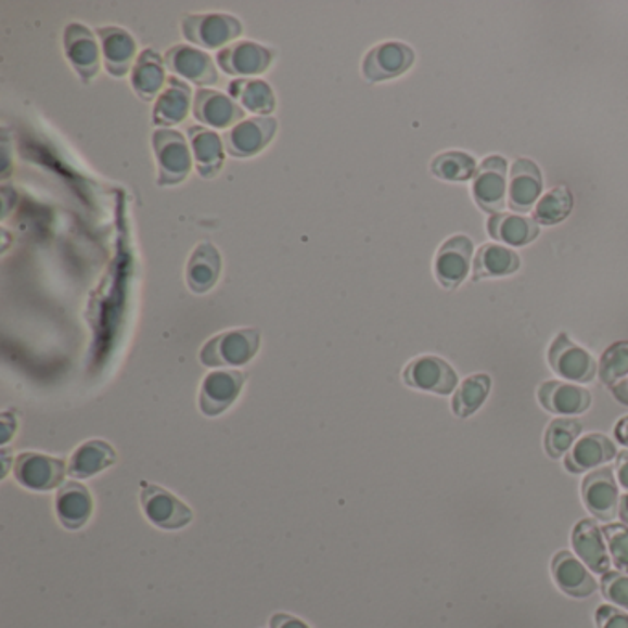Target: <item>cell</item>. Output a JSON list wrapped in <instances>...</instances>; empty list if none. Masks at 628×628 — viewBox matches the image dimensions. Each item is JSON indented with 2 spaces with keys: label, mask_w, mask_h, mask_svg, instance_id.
Returning <instances> with one entry per match:
<instances>
[{
  "label": "cell",
  "mask_w": 628,
  "mask_h": 628,
  "mask_svg": "<svg viewBox=\"0 0 628 628\" xmlns=\"http://www.w3.org/2000/svg\"><path fill=\"white\" fill-rule=\"evenodd\" d=\"M260 347V332L257 329L229 330L213 337L202 348L203 366L239 367L249 363Z\"/></svg>",
  "instance_id": "6da1fadb"
},
{
  "label": "cell",
  "mask_w": 628,
  "mask_h": 628,
  "mask_svg": "<svg viewBox=\"0 0 628 628\" xmlns=\"http://www.w3.org/2000/svg\"><path fill=\"white\" fill-rule=\"evenodd\" d=\"M152 141L155 159L159 166L157 183L161 187H170L184 181L192 170V155L183 134L176 129H157L153 133Z\"/></svg>",
  "instance_id": "7a4b0ae2"
},
{
  "label": "cell",
  "mask_w": 628,
  "mask_h": 628,
  "mask_svg": "<svg viewBox=\"0 0 628 628\" xmlns=\"http://www.w3.org/2000/svg\"><path fill=\"white\" fill-rule=\"evenodd\" d=\"M183 36L190 43L203 49H220L223 44L239 39L244 31L240 18L227 13H205V15H187L181 23Z\"/></svg>",
  "instance_id": "3957f363"
},
{
  "label": "cell",
  "mask_w": 628,
  "mask_h": 628,
  "mask_svg": "<svg viewBox=\"0 0 628 628\" xmlns=\"http://www.w3.org/2000/svg\"><path fill=\"white\" fill-rule=\"evenodd\" d=\"M548 361L553 372L569 382L588 384L598 376V361L588 350L572 342L566 332H561L549 345Z\"/></svg>",
  "instance_id": "277c9868"
},
{
  "label": "cell",
  "mask_w": 628,
  "mask_h": 628,
  "mask_svg": "<svg viewBox=\"0 0 628 628\" xmlns=\"http://www.w3.org/2000/svg\"><path fill=\"white\" fill-rule=\"evenodd\" d=\"M507 161L501 155H488L477 166L472 181V195L485 213L500 214L507 205Z\"/></svg>",
  "instance_id": "5b68a950"
},
{
  "label": "cell",
  "mask_w": 628,
  "mask_h": 628,
  "mask_svg": "<svg viewBox=\"0 0 628 628\" xmlns=\"http://www.w3.org/2000/svg\"><path fill=\"white\" fill-rule=\"evenodd\" d=\"M142 511L153 525L166 531L183 529L192 522L194 514L178 496L170 495L166 488L152 483H141Z\"/></svg>",
  "instance_id": "8992f818"
},
{
  "label": "cell",
  "mask_w": 628,
  "mask_h": 628,
  "mask_svg": "<svg viewBox=\"0 0 628 628\" xmlns=\"http://www.w3.org/2000/svg\"><path fill=\"white\" fill-rule=\"evenodd\" d=\"M403 384L435 395H450L458 387V372L439 356H421L409 361L402 372Z\"/></svg>",
  "instance_id": "52a82bcc"
},
{
  "label": "cell",
  "mask_w": 628,
  "mask_h": 628,
  "mask_svg": "<svg viewBox=\"0 0 628 628\" xmlns=\"http://www.w3.org/2000/svg\"><path fill=\"white\" fill-rule=\"evenodd\" d=\"M580 496L593 518L612 522L619 514V488L612 469H598L582 479Z\"/></svg>",
  "instance_id": "ba28073f"
},
{
  "label": "cell",
  "mask_w": 628,
  "mask_h": 628,
  "mask_svg": "<svg viewBox=\"0 0 628 628\" xmlns=\"http://www.w3.org/2000/svg\"><path fill=\"white\" fill-rule=\"evenodd\" d=\"M413 62H415V52L411 47L397 43V41H387V43L376 44L374 49L367 52L361 71L367 81L379 84V81L393 80L408 73Z\"/></svg>",
  "instance_id": "9c48e42d"
},
{
  "label": "cell",
  "mask_w": 628,
  "mask_h": 628,
  "mask_svg": "<svg viewBox=\"0 0 628 628\" xmlns=\"http://www.w3.org/2000/svg\"><path fill=\"white\" fill-rule=\"evenodd\" d=\"M472 253L474 242L464 234H456L440 245L434 266L440 286L451 292L463 284L470 273V262H474Z\"/></svg>",
  "instance_id": "30bf717a"
},
{
  "label": "cell",
  "mask_w": 628,
  "mask_h": 628,
  "mask_svg": "<svg viewBox=\"0 0 628 628\" xmlns=\"http://www.w3.org/2000/svg\"><path fill=\"white\" fill-rule=\"evenodd\" d=\"M13 474L23 487L47 492L60 487L65 479V463L62 459L50 458L36 451H25L15 459Z\"/></svg>",
  "instance_id": "8fae6325"
},
{
  "label": "cell",
  "mask_w": 628,
  "mask_h": 628,
  "mask_svg": "<svg viewBox=\"0 0 628 628\" xmlns=\"http://www.w3.org/2000/svg\"><path fill=\"white\" fill-rule=\"evenodd\" d=\"M277 133V120L273 116H257L245 123L236 124L223 134V144L232 157L247 159L262 152Z\"/></svg>",
  "instance_id": "7c38bea8"
},
{
  "label": "cell",
  "mask_w": 628,
  "mask_h": 628,
  "mask_svg": "<svg viewBox=\"0 0 628 628\" xmlns=\"http://www.w3.org/2000/svg\"><path fill=\"white\" fill-rule=\"evenodd\" d=\"M542 171L531 159L514 161L509 174V192L507 202L514 213L527 214L535 210L540 194H542Z\"/></svg>",
  "instance_id": "4fadbf2b"
},
{
  "label": "cell",
  "mask_w": 628,
  "mask_h": 628,
  "mask_svg": "<svg viewBox=\"0 0 628 628\" xmlns=\"http://www.w3.org/2000/svg\"><path fill=\"white\" fill-rule=\"evenodd\" d=\"M245 374L240 371L210 372L200 390V409L203 415L218 416L236 402L244 387Z\"/></svg>",
  "instance_id": "5bb4252c"
},
{
  "label": "cell",
  "mask_w": 628,
  "mask_h": 628,
  "mask_svg": "<svg viewBox=\"0 0 628 628\" xmlns=\"http://www.w3.org/2000/svg\"><path fill=\"white\" fill-rule=\"evenodd\" d=\"M65 54L84 84H91L100 71V52L92 31L80 23H71L63 34Z\"/></svg>",
  "instance_id": "9a60e30c"
},
{
  "label": "cell",
  "mask_w": 628,
  "mask_h": 628,
  "mask_svg": "<svg viewBox=\"0 0 628 628\" xmlns=\"http://www.w3.org/2000/svg\"><path fill=\"white\" fill-rule=\"evenodd\" d=\"M538 400L553 415H582L592 406L590 390L561 380H549L538 387Z\"/></svg>",
  "instance_id": "2e32d148"
},
{
  "label": "cell",
  "mask_w": 628,
  "mask_h": 628,
  "mask_svg": "<svg viewBox=\"0 0 628 628\" xmlns=\"http://www.w3.org/2000/svg\"><path fill=\"white\" fill-rule=\"evenodd\" d=\"M274 50L253 41H236L220 50L218 65L231 76H255L268 71L273 62Z\"/></svg>",
  "instance_id": "e0dca14e"
},
{
  "label": "cell",
  "mask_w": 628,
  "mask_h": 628,
  "mask_svg": "<svg viewBox=\"0 0 628 628\" xmlns=\"http://www.w3.org/2000/svg\"><path fill=\"white\" fill-rule=\"evenodd\" d=\"M168 71L197 86H214L220 80L210 55L187 44H176L165 54Z\"/></svg>",
  "instance_id": "ac0fdd59"
},
{
  "label": "cell",
  "mask_w": 628,
  "mask_h": 628,
  "mask_svg": "<svg viewBox=\"0 0 628 628\" xmlns=\"http://www.w3.org/2000/svg\"><path fill=\"white\" fill-rule=\"evenodd\" d=\"M551 575H553L559 590L569 598H590L598 590V582L593 579V575L588 572V567L569 551H559L553 556Z\"/></svg>",
  "instance_id": "d6986e66"
},
{
  "label": "cell",
  "mask_w": 628,
  "mask_h": 628,
  "mask_svg": "<svg viewBox=\"0 0 628 628\" xmlns=\"http://www.w3.org/2000/svg\"><path fill=\"white\" fill-rule=\"evenodd\" d=\"M572 546L586 567L593 574H608L612 559L604 535L593 520H580L572 533Z\"/></svg>",
  "instance_id": "ffe728a7"
},
{
  "label": "cell",
  "mask_w": 628,
  "mask_h": 628,
  "mask_svg": "<svg viewBox=\"0 0 628 628\" xmlns=\"http://www.w3.org/2000/svg\"><path fill=\"white\" fill-rule=\"evenodd\" d=\"M244 110L232 98L213 91L197 89L194 98L195 120L207 124L210 128H231L244 118Z\"/></svg>",
  "instance_id": "44dd1931"
},
{
  "label": "cell",
  "mask_w": 628,
  "mask_h": 628,
  "mask_svg": "<svg viewBox=\"0 0 628 628\" xmlns=\"http://www.w3.org/2000/svg\"><path fill=\"white\" fill-rule=\"evenodd\" d=\"M616 446L606 435L588 434L575 443L564 458V469L572 474H585L598 470L601 464L616 458Z\"/></svg>",
  "instance_id": "7402d4cb"
},
{
  "label": "cell",
  "mask_w": 628,
  "mask_h": 628,
  "mask_svg": "<svg viewBox=\"0 0 628 628\" xmlns=\"http://www.w3.org/2000/svg\"><path fill=\"white\" fill-rule=\"evenodd\" d=\"M97 36L102 44L107 73L116 78L126 76L137 54V43L131 34L116 26H104V28H98Z\"/></svg>",
  "instance_id": "603a6c76"
},
{
  "label": "cell",
  "mask_w": 628,
  "mask_h": 628,
  "mask_svg": "<svg viewBox=\"0 0 628 628\" xmlns=\"http://www.w3.org/2000/svg\"><path fill=\"white\" fill-rule=\"evenodd\" d=\"M190 102L192 91L189 84L179 80L178 76H170L153 107V124L163 128L178 126L189 116Z\"/></svg>",
  "instance_id": "cb8c5ba5"
},
{
  "label": "cell",
  "mask_w": 628,
  "mask_h": 628,
  "mask_svg": "<svg viewBox=\"0 0 628 628\" xmlns=\"http://www.w3.org/2000/svg\"><path fill=\"white\" fill-rule=\"evenodd\" d=\"M221 257L210 242H202L187 264V284L194 293H207L220 279Z\"/></svg>",
  "instance_id": "d4e9b609"
},
{
  "label": "cell",
  "mask_w": 628,
  "mask_h": 628,
  "mask_svg": "<svg viewBox=\"0 0 628 628\" xmlns=\"http://www.w3.org/2000/svg\"><path fill=\"white\" fill-rule=\"evenodd\" d=\"M55 513L63 527L76 531L92 514V496L80 483H67L55 496Z\"/></svg>",
  "instance_id": "484cf974"
},
{
  "label": "cell",
  "mask_w": 628,
  "mask_h": 628,
  "mask_svg": "<svg viewBox=\"0 0 628 628\" xmlns=\"http://www.w3.org/2000/svg\"><path fill=\"white\" fill-rule=\"evenodd\" d=\"M190 144L194 152L195 168L203 179H213L223 166V146L220 134L213 129L192 126L189 128Z\"/></svg>",
  "instance_id": "4316f807"
},
{
  "label": "cell",
  "mask_w": 628,
  "mask_h": 628,
  "mask_svg": "<svg viewBox=\"0 0 628 628\" xmlns=\"http://www.w3.org/2000/svg\"><path fill=\"white\" fill-rule=\"evenodd\" d=\"M487 229L490 239L514 247L531 244L540 234L537 221L520 214H495L488 218Z\"/></svg>",
  "instance_id": "83f0119b"
},
{
  "label": "cell",
  "mask_w": 628,
  "mask_h": 628,
  "mask_svg": "<svg viewBox=\"0 0 628 628\" xmlns=\"http://www.w3.org/2000/svg\"><path fill=\"white\" fill-rule=\"evenodd\" d=\"M520 269V255L505 245L485 244L477 249L472 268V281L507 277L516 273Z\"/></svg>",
  "instance_id": "f1b7e54d"
},
{
  "label": "cell",
  "mask_w": 628,
  "mask_h": 628,
  "mask_svg": "<svg viewBox=\"0 0 628 628\" xmlns=\"http://www.w3.org/2000/svg\"><path fill=\"white\" fill-rule=\"evenodd\" d=\"M116 463V451L105 440H87L74 451L68 474L76 479H87L97 476L102 470L110 469Z\"/></svg>",
  "instance_id": "f546056e"
},
{
  "label": "cell",
  "mask_w": 628,
  "mask_h": 628,
  "mask_svg": "<svg viewBox=\"0 0 628 628\" xmlns=\"http://www.w3.org/2000/svg\"><path fill=\"white\" fill-rule=\"evenodd\" d=\"M165 81L168 80H166L165 67H163L161 55L153 49L142 50L139 57H137V62H134L133 71H131L133 91L144 102H150L165 89Z\"/></svg>",
  "instance_id": "4dcf8cb0"
},
{
  "label": "cell",
  "mask_w": 628,
  "mask_h": 628,
  "mask_svg": "<svg viewBox=\"0 0 628 628\" xmlns=\"http://www.w3.org/2000/svg\"><path fill=\"white\" fill-rule=\"evenodd\" d=\"M490 385H492V380H490L488 374H483V372L472 374L453 393L451 411L459 419H469V416L474 415L477 409L482 408L485 400H487Z\"/></svg>",
  "instance_id": "1f68e13d"
},
{
  "label": "cell",
  "mask_w": 628,
  "mask_h": 628,
  "mask_svg": "<svg viewBox=\"0 0 628 628\" xmlns=\"http://www.w3.org/2000/svg\"><path fill=\"white\" fill-rule=\"evenodd\" d=\"M227 91L231 92L234 102L239 100L244 110L251 113H260L268 116L274 111L273 89L262 80H234L229 84Z\"/></svg>",
  "instance_id": "d6a6232c"
},
{
  "label": "cell",
  "mask_w": 628,
  "mask_h": 628,
  "mask_svg": "<svg viewBox=\"0 0 628 628\" xmlns=\"http://www.w3.org/2000/svg\"><path fill=\"white\" fill-rule=\"evenodd\" d=\"M572 208H574L572 190L564 184H559L538 200L535 210H533V220L542 223V226H556V223L566 220Z\"/></svg>",
  "instance_id": "836d02e7"
},
{
  "label": "cell",
  "mask_w": 628,
  "mask_h": 628,
  "mask_svg": "<svg viewBox=\"0 0 628 628\" xmlns=\"http://www.w3.org/2000/svg\"><path fill=\"white\" fill-rule=\"evenodd\" d=\"M582 424L577 419L562 416L549 422L548 430L543 434V450L548 453V458H564L567 451L574 448L575 440L579 439Z\"/></svg>",
  "instance_id": "e575fe53"
},
{
  "label": "cell",
  "mask_w": 628,
  "mask_h": 628,
  "mask_svg": "<svg viewBox=\"0 0 628 628\" xmlns=\"http://www.w3.org/2000/svg\"><path fill=\"white\" fill-rule=\"evenodd\" d=\"M430 170L435 178L445 179V181H469L476 176L477 163L470 153L451 150L434 157Z\"/></svg>",
  "instance_id": "d590c367"
},
{
  "label": "cell",
  "mask_w": 628,
  "mask_h": 628,
  "mask_svg": "<svg viewBox=\"0 0 628 628\" xmlns=\"http://www.w3.org/2000/svg\"><path fill=\"white\" fill-rule=\"evenodd\" d=\"M599 380L606 387H614L628 376V342L612 343L604 350L598 369Z\"/></svg>",
  "instance_id": "8d00e7d4"
},
{
  "label": "cell",
  "mask_w": 628,
  "mask_h": 628,
  "mask_svg": "<svg viewBox=\"0 0 628 628\" xmlns=\"http://www.w3.org/2000/svg\"><path fill=\"white\" fill-rule=\"evenodd\" d=\"M608 546L614 566L628 574V527L625 524H608L601 529Z\"/></svg>",
  "instance_id": "74e56055"
},
{
  "label": "cell",
  "mask_w": 628,
  "mask_h": 628,
  "mask_svg": "<svg viewBox=\"0 0 628 628\" xmlns=\"http://www.w3.org/2000/svg\"><path fill=\"white\" fill-rule=\"evenodd\" d=\"M601 592L608 603L628 611V574L623 572L604 574L601 579Z\"/></svg>",
  "instance_id": "f35d334b"
},
{
  "label": "cell",
  "mask_w": 628,
  "mask_h": 628,
  "mask_svg": "<svg viewBox=\"0 0 628 628\" xmlns=\"http://www.w3.org/2000/svg\"><path fill=\"white\" fill-rule=\"evenodd\" d=\"M598 628H628V616L614 604H603L595 612Z\"/></svg>",
  "instance_id": "ab89813d"
},
{
  "label": "cell",
  "mask_w": 628,
  "mask_h": 628,
  "mask_svg": "<svg viewBox=\"0 0 628 628\" xmlns=\"http://www.w3.org/2000/svg\"><path fill=\"white\" fill-rule=\"evenodd\" d=\"M616 479L617 485L625 490V495H628V451H621L617 453L616 459Z\"/></svg>",
  "instance_id": "60d3db41"
},
{
  "label": "cell",
  "mask_w": 628,
  "mask_h": 628,
  "mask_svg": "<svg viewBox=\"0 0 628 628\" xmlns=\"http://www.w3.org/2000/svg\"><path fill=\"white\" fill-rule=\"evenodd\" d=\"M271 628H310L305 621L287 614H274L271 617Z\"/></svg>",
  "instance_id": "b9f144b4"
},
{
  "label": "cell",
  "mask_w": 628,
  "mask_h": 628,
  "mask_svg": "<svg viewBox=\"0 0 628 628\" xmlns=\"http://www.w3.org/2000/svg\"><path fill=\"white\" fill-rule=\"evenodd\" d=\"M614 435H616L617 443H621L623 446L628 448V415L617 421L616 427H614Z\"/></svg>",
  "instance_id": "7bdbcfd3"
},
{
  "label": "cell",
  "mask_w": 628,
  "mask_h": 628,
  "mask_svg": "<svg viewBox=\"0 0 628 628\" xmlns=\"http://www.w3.org/2000/svg\"><path fill=\"white\" fill-rule=\"evenodd\" d=\"M611 390L612 395L616 397L617 402L628 406V376L627 379H623L619 384L614 385Z\"/></svg>",
  "instance_id": "ee69618b"
},
{
  "label": "cell",
  "mask_w": 628,
  "mask_h": 628,
  "mask_svg": "<svg viewBox=\"0 0 628 628\" xmlns=\"http://www.w3.org/2000/svg\"><path fill=\"white\" fill-rule=\"evenodd\" d=\"M619 516H621L623 522L628 527V495L623 496L619 500Z\"/></svg>",
  "instance_id": "f6af8a7d"
}]
</instances>
